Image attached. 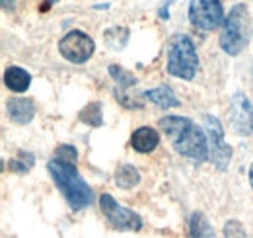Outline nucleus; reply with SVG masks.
<instances>
[{"label": "nucleus", "mask_w": 253, "mask_h": 238, "mask_svg": "<svg viewBox=\"0 0 253 238\" xmlns=\"http://www.w3.org/2000/svg\"><path fill=\"white\" fill-rule=\"evenodd\" d=\"M160 129L171 143V147L181 156H187L195 162H205L209 158V141L201 127L191 119L179 116H166L158 121Z\"/></svg>", "instance_id": "f257e3e1"}, {"label": "nucleus", "mask_w": 253, "mask_h": 238, "mask_svg": "<svg viewBox=\"0 0 253 238\" xmlns=\"http://www.w3.org/2000/svg\"><path fill=\"white\" fill-rule=\"evenodd\" d=\"M47 170H49L53 181L57 183V187L61 189V193L64 195V199H66V203L70 207L78 211V209H84L88 207V205H92L94 191L84 181V178L80 176V172L76 170L74 164L61 162V160L53 158L47 164Z\"/></svg>", "instance_id": "f03ea898"}, {"label": "nucleus", "mask_w": 253, "mask_h": 238, "mask_svg": "<svg viewBox=\"0 0 253 238\" xmlns=\"http://www.w3.org/2000/svg\"><path fill=\"white\" fill-rule=\"evenodd\" d=\"M252 16H250V10L246 4H236L228 18L224 20V28H222L220 33V47L222 51L230 57H236L240 55L250 39H252Z\"/></svg>", "instance_id": "7ed1b4c3"}, {"label": "nucleus", "mask_w": 253, "mask_h": 238, "mask_svg": "<svg viewBox=\"0 0 253 238\" xmlns=\"http://www.w3.org/2000/svg\"><path fill=\"white\" fill-rule=\"evenodd\" d=\"M197 68L199 57L193 41L187 35H173L168 47V72L183 80H193Z\"/></svg>", "instance_id": "20e7f679"}, {"label": "nucleus", "mask_w": 253, "mask_h": 238, "mask_svg": "<svg viewBox=\"0 0 253 238\" xmlns=\"http://www.w3.org/2000/svg\"><path fill=\"white\" fill-rule=\"evenodd\" d=\"M99 207L107 223L117 229V231H140L142 229V219L134 211L119 205L109 193H103L99 197Z\"/></svg>", "instance_id": "39448f33"}, {"label": "nucleus", "mask_w": 253, "mask_h": 238, "mask_svg": "<svg viewBox=\"0 0 253 238\" xmlns=\"http://www.w3.org/2000/svg\"><path fill=\"white\" fill-rule=\"evenodd\" d=\"M203 123H205L207 135H209V154H211V160H212V164L218 170H226L228 164H230V158H232V149L224 141L222 123L214 116H205Z\"/></svg>", "instance_id": "423d86ee"}, {"label": "nucleus", "mask_w": 253, "mask_h": 238, "mask_svg": "<svg viewBox=\"0 0 253 238\" xmlns=\"http://www.w3.org/2000/svg\"><path fill=\"white\" fill-rule=\"evenodd\" d=\"M189 20L199 30H216L224 22V8L220 0H191Z\"/></svg>", "instance_id": "0eeeda50"}, {"label": "nucleus", "mask_w": 253, "mask_h": 238, "mask_svg": "<svg viewBox=\"0 0 253 238\" xmlns=\"http://www.w3.org/2000/svg\"><path fill=\"white\" fill-rule=\"evenodd\" d=\"M59 51L66 60L80 64V62H86L94 55L95 43L88 33L80 30H72L59 41Z\"/></svg>", "instance_id": "6e6552de"}, {"label": "nucleus", "mask_w": 253, "mask_h": 238, "mask_svg": "<svg viewBox=\"0 0 253 238\" xmlns=\"http://www.w3.org/2000/svg\"><path fill=\"white\" fill-rule=\"evenodd\" d=\"M230 121L234 133L240 137H250L253 133V104L246 94L238 92L232 96L230 102Z\"/></svg>", "instance_id": "1a4fd4ad"}, {"label": "nucleus", "mask_w": 253, "mask_h": 238, "mask_svg": "<svg viewBox=\"0 0 253 238\" xmlns=\"http://www.w3.org/2000/svg\"><path fill=\"white\" fill-rule=\"evenodd\" d=\"M6 110H8V118L18 125L30 123L35 116V104L32 98H12L6 104Z\"/></svg>", "instance_id": "9d476101"}, {"label": "nucleus", "mask_w": 253, "mask_h": 238, "mask_svg": "<svg viewBox=\"0 0 253 238\" xmlns=\"http://www.w3.org/2000/svg\"><path fill=\"white\" fill-rule=\"evenodd\" d=\"M160 143V135L156 129H152V127H138L134 133H132V137H130V147L136 150V152H142V154H146V152H152V150L158 147Z\"/></svg>", "instance_id": "9b49d317"}, {"label": "nucleus", "mask_w": 253, "mask_h": 238, "mask_svg": "<svg viewBox=\"0 0 253 238\" xmlns=\"http://www.w3.org/2000/svg\"><path fill=\"white\" fill-rule=\"evenodd\" d=\"M4 84L12 92L16 94H22L30 88L32 84V74L28 70H24L22 66H10L6 72H4Z\"/></svg>", "instance_id": "f8f14e48"}, {"label": "nucleus", "mask_w": 253, "mask_h": 238, "mask_svg": "<svg viewBox=\"0 0 253 238\" xmlns=\"http://www.w3.org/2000/svg\"><path fill=\"white\" fill-rule=\"evenodd\" d=\"M142 96L148 98L150 102H154L162 110H169V108H177V106H179V100L175 98V94L171 92V88H168V86H160V88L148 90V92H144Z\"/></svg>", "instance_id": "ddd939ff"}, {"label": "nucleus", "mask_w": 253, "mask_h": 238, "mask_svg": "<svg viewBox=\"0 0 253 238\" xmlns=\"http://www.w3.org/2000/svg\"><path fill=\"white\" fill-rule=\"evenodd\" d=\"M189 231H191V238H216L212 227H211V223H209V219L201 211H197V213L191 215Z\"/></svg>", "instance_id": "4468645a"}, {"label": "nucleus", "mask_w": 253, "mask_h": 238, "mask_svg": "<svg viewBox=\"0 0 253 238\" xmlns=\"http://www.w3.org/2000/svg\"><path fill=\"white\" fill-rule=\"evenodd\" d=\"M138 181H140L138 170H136L134 166H130V164L121 166V168L115 172V183H117L121 189H132Z\"/></svg>", "instance_id": "2eb2a0df"}, {"label": "nucleus", "mask_w": 253, "mask_h": 238, "mask_svg": "<svg viewBox=\"0 0 253 238\" xmlns=\"http://www.w3.org/2000/svg\"><path fill=\"white\" fill-rule=\"evenodd\" d=\"M80 121L86 123V125H92V127H101L103 125V116H101V104L99 102H92L88 104L82 112H80Z\"/></svg>", "instance_id": "dca6fc26"}, {"label": "nucleus", "mask_w": 253, "mask_h": 238, "mask_svg": "<svg viewBox=\"0 0 253 238\" xmlns=\"http://www.w3.org/2000/svg\"><path fill=\"white\" fill-rule=\"evenodd\" d=\"M109 74L113 76V80L119 84V88L121 90L130 88V86H134V84L138 82V80L134 78V74H130L128 70L121 68L119 64H109Z\"/></svg>", "instance_id": "f3484780"}, {"label": "nucleus", "mask_w": 253, "mask_h": 238, "mask_svg": "<svg viewBox=\"0 0 253 238\" xmlns=\"http://www.w3.org/2000/svg\"><path fill=\"white\" fill-rule=\"evenodd\" d=\"M33 166V154L30 152H20V158H14L10 160V170L16 172V174H26L28 170H32Z\"/></svg>", "instance_id": "a211bd4d"}, {"label": "nucleus", "mask_w": 253, "mask_h": 238, "mask_svg": "<svg viewBox=\"0 0 253 238\" xmlns=\"http://www.w3.org/2000/svg\"><path fill=\"white\" fill-rule=\"evenodd\" d=\"M224 237L226 238H248V235H246L242 223L236 221V219H232V221H228V223L224 225Z\"/></svg>", "instance_id": "6ab92c4d"}, {"label": "nucleus", "mask_w": 253, "mask_h": 238, "mask_svg": "<svg viewBox=\"0 0 253 238\" xmlns=\"http://www.w3.org/2000/svg\"><path fill=\"white\" fill-rule=\"evenodd\" d=\"M76 156H78V152H76V149H74V147H70V145H61L59 149L55 150V158H57V160H61V162L74 164Z\"/></svg>", "instance_id": "aec40b11"}, {"label": "nucleus", "mask_w": 253, "mask_h": 238, "mask_svg": "<svg viewBox=\"0 0 253 238\" xmlns=\"http://www.w3.org/2000/svg\"><path fill=\"white\" fill-rule=\"evenodd\" d=\"M171 2H173V0H166L164 6L160 8V18H162V20H168V8L171 6Z\"/></svg>", "instance_id": "412c9836"}, {"label": "nucleus", "mask_w": 253, "mask_h": 238, "mask_svg": "<svg viewBox=\"0 0 253 238\" xmlns=\"http://www.w3.org/2000/svg\"><path fill=\"white\" fill-rule=\"evenodd\" d=\"M2 8L4 10H14V2L12 0H2Z\"/></svg>", "instance_id": "4be33fe9"}, {"label": "nucleus", "mask_w": 253, "mask_h": 238, "mask_svg": "<svg viewBox=\"0 0 253 238\" xmlns=\"http://www.w3.org/2000/svg\"><path fill=\"white\" fill-rule=\"evenodd\" d=\"M250 183H252V187H253V164H252V168H250Z\"/></svg>", "instance_id": "5701e85b"}, {"label": "nucleus", "mask_w": 253, "mask_h": 238, "mask_svg": "<svg viewBox=\"0 0 253 238\" xmlns=\"http://www.w3.org/2000/svg\"><path fill=\"white\" fill-rule=\"evenodd\" d=\"M252 70H253V68H252Z\"/></svg>", "instance_id": "b1692460"}]
</instances>
